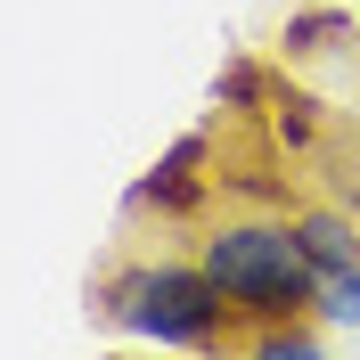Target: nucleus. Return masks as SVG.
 <instances>
[{
  "instance_id": "0eeeda50",
  "label": "nucleus",
  "mask_w": 360,
  "mask_h": 360,
  "mask_svg": "<svg viewBox=\"0 0 360 360\" xmlns=\"http://www.w3.org/2000/svg\"><path fill=\"white\" fill-rule=\"evenodd\" d=\"M270 82H278V74H270V66H254V58H238V66H229L221 82H213V98H221L229 115H254V107H262V98H270Z\"/></svg>"
},
{
  "instance_id": "1a4fd4ad",
  "label": "nucleus",
  "mask_w": 360,
  "mask_h": 360,
  "mask_svg": "<svg viewBox=\"0 0 360 360\" xmlns=\"http://www.w3.org/2000/svg\"><path fill=\"white\" fill-rule=\"evenodd\" d=\"M311 107H319V98H303L295 82H270V123H278L287 148H311Z\"/></svg>"
},
{
  "instance_id": "7ed1b4c3",
  "label": "nucleus",
  "mask_w": 360,
  "mask_h": 360,
  "mask_svg": "<svg viewBox=\"0 0 360 360\" xmlns=\"http://www.w3.org/2000/svg\"><path fill=\"white\" fill-rule=\"evenodd\" d=\"M213 205V131H180L156 156V172L131 188V213H156V221H197Z\"/></svg>"
},
{
  "instance_id": "f03ea898",
  "label": "nucleus",
  "mask_w": 360,
  "mask_h": 360,
  "mask_svg": "<svg viewBox=\"0 0 360 360\" xmlns=\"http://www.w3.org/2000/svg\"><path fill=\"white\" fill-rule=\"evenodd\" d=\"M98 319L123 328V336H156V344H180V352H213V344H238V311L229 295L213 287L205 262H123L98 278Z\"/></svg>"
},
{
  "instance_id": "39448f33",
  "label": "nucleus",
  "mask_w": 360,
  "mask_h": 360,
  "mask_svg": "<svg viewBox=\"0 0 360 360\" xmlns=\"http://www.w3.org/2000/svg\"><path fill=\"white\" fill-rule=\"evenodd\" d=\"M360 41L352 8H287V25H278V58L287 66H311V58H336V49Z\"/></svg>"
},
{
  "instance_id": "20e7f679",
  "label": "nucleus",
  "mask_w": 360,
  "mask_h": 360,
  "mask_svg": "<svg viewBox=\"0 0 360 360\" xmlns=\"http://www.w3.org/2000/svg\"><path fill=\"white\" fill-rule=\"evenodd\" d=\"M295 238H303V254L319 262V278L360 262V213H352L344 197H336V205H303V213H295Z\"/></svg>"
},
{
  "instance_id": "423d86ee",
  "label": "nucleus",
  "mask_w": 360,
  "mask_h": 360,
  "mask_svg": "<svg viewBox=\"0 0 360 360\" xmlns=\"http://www.w3.org/2000/svg\"><path fill=\"white\" fill-rule=\"evenodd\" d=\"M238 344H246L254 360H311L328 336H319V319L303 311V319H262V328H246Z\"/></svg>"
},
{
  "instance_id": "f257e3e1",
  "label": "nucleus",
  "mask_w": 360,
  "mask_h": 360,
  "mask_svg": "<svg viewBox=\"0 0 360 360\" xmlns=\"http://www.w3.org/2000/svg\"><path fill=\"white\" fill-rule=\"evenodd\" d=\"M197 262L213 270V287L229 295L238 328L262 319H319V262L295 238V213H221L197 238Z\"/></svg>"
},
{
  "instance_id": "6e6552de",
  "label": "nucleus",
  "mask_w": 360,
  "mask_h": 360,
  "mask_svg": "<svg viewBox=\"0 0 360 360\" xmlns=\"http://www.w3.org/2000/svg\"><path fill=\"white\" fill-rule=\"evenodd\" d=\"M319 328H360V262L319 278Z\"/></svg>"
},
{
  "instance_id": "9d476101",
  "label": "nucleus",
  "mask_w": 360,
  "mask_h": 360,
  "mask_svg": "<svg viewBox=\"0 0 360 360\" xmlns=\"http://www.w3.org/2000/svg\"><path fill=\"white\" fill-rule=\"evenodd\" d=\"M344 205L360 213V156H352V172H344Z\"/></svg>"
}]
</instances>
